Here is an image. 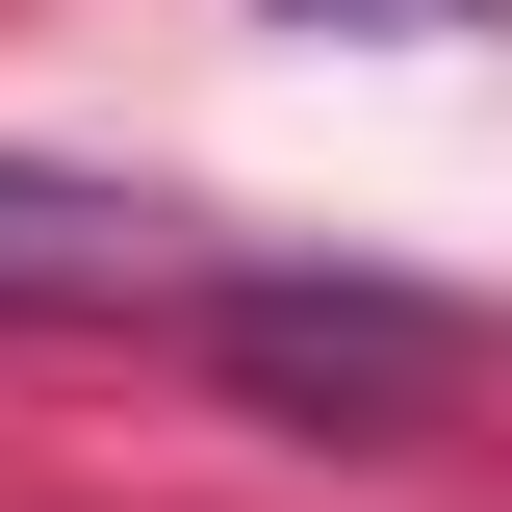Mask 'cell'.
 I'll list each match as a JSON object with an SVG mask.
<instances>
[{
    "instance_id": "2",
    "label": "cell",
    "mask_w": 512,
    "mask_h": 512,
    "mask_svg": "<svg viewBox=\"0 0 512 512\" xmlns=\"http://www.w3.org/2000/svg\"><path fill=\"white\" fill-rule=\"evenodd\" d=\"M180 282H205V256H180V205L0 154V308H180Z\"/></svg>"
},
{
    "instance_id": "1",
    "label": "cell",
    "mask_w": 512,
    "mask_h": 512,
    "mask_svg": "<svg viewBox=\"0 0 512 512\" xmlns=\"http://www.w3.org/2000/svg\"><path fill=\"white\" fill-rule=\"evenodd\" d=\"M205 359L282 384V410H333V436H384V410H436V384H461V333L384 308V282H205Z\"/></svg>"
},
{
    "instance_id": "3",
    "label": "cell",
    "mask_w": 512,
    "mask_h": 512,
    "mask_svg": "<svg viewBox=\"0 0 512 512\" xmlns=\"http://www.w3.org/2000/svg\"><path fill=\"white\" fill-rule=\"evenodd\" d=\"M308 26H487V0H308Z\"/></svg>"
}]
</instances>
